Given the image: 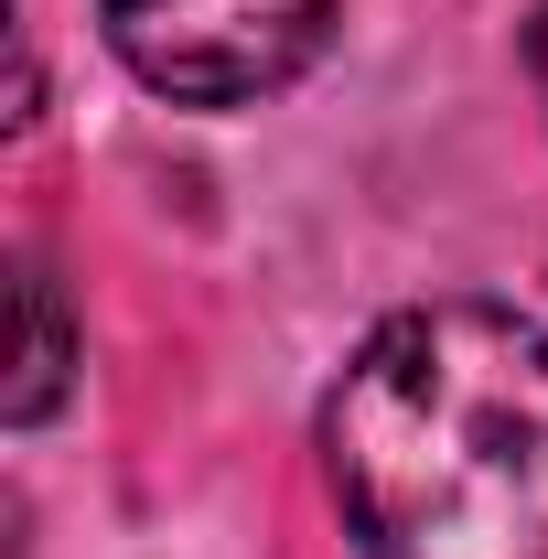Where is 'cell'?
Segmentation results:
<instances>
[{
    "label": "cell",
    "mask_w": 548,
    "mask_h": 559,
    "mask_svg": "<svg viewBox=\"0 0 548 559\" xmlns=\"http://www.w3.org/2000/svg\"><path fill=\"white\" fill-rule=\"evenodd\" d=\"M323 452L366 559H548V334L495 301L388 312Z\"/></svg>",
    "instance_id": "1"
},
{
    "label": "cell",
    "mask_w": 548,
    "mask_h": 559,
    "mask_svg": "<svg viewBox=\"0 0 548 559\" xmlns=\"http://www.w3.org/2000/svg\"><path fill=\"white\" fill-rule=\"evenodd\" d=\"M97 11H108V44L130 55V75L183 108L270 97L334 33V0H97Z\"/></svg>",
    "instance_id": "2"
},
{
    "label": "cell",
    "mask_w": 548,
    "mask_h": 559,
    "mask_svg": "<svg viewBox=\"0 0 548 559\" xmlns=\"http://www.w3.org/2000/svg\"><path fill=\"white\" fill-rule=\"evenodd\" d=\"M65 388V312H55V280L22 270V377H11V419H44Z\"/></svg>",
    "instance_id": "3"
},
{
    "label": "cell",
    "mask_w": 548,
    "mask_h": 559,
    "mask_svg": "<svg viewBox=\"0 0 548 559\" xmlns=\"http://www.w3.org/2000/svg\"><path fill=\"white\" fill-rule=\"evenodd\" d=\"M527 55H538V86H548V0H538V33H527Z\"/></svg>",
    "instance_id": "4"
}]
</instances>
